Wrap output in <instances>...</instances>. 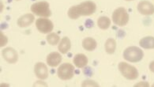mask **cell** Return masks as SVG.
<instances>
[{"instance_id": "6da1fadb", "label": "cell", "mask_w": 154, "mask_h": 87, "mask_svg": "<svg viewBox=\"0 0 154 87\" xmlns=\"http://www.w3.org/2000/svg\"><path fill=\"white\" fill-rule=\"evenodd\" d=\"M97 5L92 1H85L79 5L71 7L68 11V16L71 19H78L81 16H89L96 12Z\"/></svg>"}, {"instance_id": "7a4b0ae2", "label": "cell", "mask_w": 154, "mask_h": 87, "mask_svg": "<svg viewBox=\"0 0 154 87\" xmlns=\"http://www.w3.org/2000/svg\"><path fill=\"white\" fill-rule=\"evenodd\" d=\"M144 57V52L140 48L131 46L126 48L123 51V58L131 63H137Z\"/></svg>"}, {"instance_id": "3957f363", "label": "cell", "mask_w": 154, "mask_h": 87, "mask_svg": "<svg viewBox=\"0 0 154 87\" xmlns=\"http://www.w3.org/2000/svg\"><path fill=\"white\" fill-rule=\"evenodd\" d=\"M119 70L122 74V76L129 80H134V79L138 78V71L137 68L135 67L130 65V64L125 63V62H121L119 64L118 66Z\"/></svg>"}, {"instance_id": "277c9868", "label": "cell", "mask_w": 154, "mask_h": 87, "mask_svg": "<svg viewBox=\"0 0 154 87\" xmlns=\"http://www.w3.org/2000/svg\"><path fill=\"white\" fill-rule=\"evenodd\" d=\"M49 7L50 6L48 2H45V1L37 2L31 6V11L34 14L37 15L39 17H48L51 15Z\"/></svg>"}, {"instance_id": "5b68a950", "label": "cell", "mask_w": 154, "mask_h": 87, "mask_svg": "<svg viewBox=\"0 0 154 87\" xmlns=\"http://www.w3.org/2000/svg\"><path fill=\"white\" fill-rule=\"evenodd\" d=\"M112 21L115 25L119 26H125L129 21V14L124 7L115 10L112 14Z\"/></svg>"}, {"instance_id": "8992f818", "label": "cell", "mask_w": 154, "mask_h": 87, "mask_svg": "<svg viewBox=\"0 0 154 87\" xmlns=\"http://www.w3.org/2000/svg\"><path fill=\"white\" fill-rule=\"evenodd\" d=\"M74 67L71 64H61L57 70V75L62 80H70L74 75Z\"/></svg>"}, {"instance_id": "52a82bcc", "label": "cell", "mask_w": 154, "mask_h": 87, "mask_svg": "<svg viewBox=\"0 0 154 87\" xmlns=\"http://www.w3.org/2000/svg\"><path fill=\"white\" fill-rule=\"evenodd\" d=\"M36 29L41 33H50L54 29V25L51 20L48 18H38L36 21Z\"/></svg>"}, {"instance_id": "ba28073f", "label": "cell", "mask_w": 154, "mask_h": 87, "mask_svg": "<svg viewBox=\"0 0 154 87\" xmlns=\"http://www.w3.org/2000/svg\"><path fill=\"white\" fill-rule=\"evenodd\" d=\"M2 57L9 64H15L18 60V54L13 48H6L2 51Z\"/></svg>"}, {"instance_id": "9c48e42d", "label": "cell", "mask_w": 154, "mask_h": 87, "mask_svg": "<svg viewBox=\"0 0 154 87\" xmlns=\"http://www.w3.org/2000/svg\"><path fill=\"white\" fill-rule=\"evenodd\" d=\"M137 11L139 13L143 15H152L154 14V6L152 3H151L149 1H141L137 5Z\"/></svg>"}, {"instance_id": "30bf717a", "label": "cell", "mask_w": 154, "mask_h": 87, "mask_svg": "<svg viewBox=\"0 0 154 87\" xmlns=\"http://www.w3.org/2000/svg\"><path fill=\"white\" fill-rule=\"evenodd\" d=\"M34 73L40 79H46L48 77V69L44 63H36L34 66Z\"/></svg>"}, {"instance_id": "8fae6325", "label": "cell", "mask_w": 154, "mask_h": 87, "mask_svg": "<svg viewBox=\"0 0 154 87\" xmlns=\"http://www.w3.org/2000/svg\"><path fill=\"white\" fill-rule=\"evenodd\" d=\"M47 64L51 67H57L62 61V55L57 52V51H53L49 53L47 56Z\"/></svg>"}, {"instance_id": "7c38bea8", "label": "cell", "mask_w": 154, "mask_h": 87, "mask_svg": "<svg viewBox=\"0 0 154 87\" xmlns=\"http://www.w3.org/2000/svg\"><path fill=\"white\" fill-rule=\"evenodd\" d=\"M34 15L32 14H26L22 15L17 20V26L21 28H26L32 25L34 21Z\"/></svg>"}, {"instance_id": "4fadbf2b", "label": "cell", "mask_w": 154, "mask_h": 87, "mask_svg": "<svg viewBox=\"0 0 154 87\" xmlns=\"http://www.w3.org/2000/svg\"><path fill=\"white\" fill-rule=\"evenodd\" d=\"M70 48H71L70 40L67 36H64L63 38H62V40H60L59 46H58L59 52H61L62 54H66L70 51Z\"/></svg>"}, {"instance_id": "5bb4252c", "label": "cell", "mask_w": 154, "mask_h": 87, "mask_svg": "<svg viewBox=\"0 0 154 87\" xmlns=\"http://www.w3.org/2000/svg\"><path fill=\"white\" fill-rule=\"evenodd\" d=\"M74 65L78 68H83L88 64V58L84 54H77L73 60Z\"/></svg>"}, {"instance_id": "9a60e30c", "label": "cell", "mask_w": 154, "mask_h": 87, "mask_svg": "<svg viewBox=\"0 0 154 87\" xmlns=\"http://www.w3.org/2000/svg\"><path fill=\"white\" fill-rule=\"evenodd\" d=\"M97 46V43L92 37H86L82 40V47L88 51H94Z\"/></svg>"}, {"instance_id": "2e32d148", "label": "cell", "mask_w": 154, "mask_h": 87, "mask_svg": "<svg viewBox=\"0 0 154 87\" xmlns=\"http://www.w3.org/2000/svg\"><path fill=\"white\" fill-rule=\"evenodd\" d=\"M139 45L141 48L145 49L154 48V37L153 36H145L139 41Z\"/></svg>"}, {"instance_id": "e0dca14e", "label": "cell", "mask_w": 154, "mask_h": 87, "mask_svg": "<svg viewBox=\"0 0 154 87\" xmlns=\"http://www.w3.org/2000/svg\"><path fill=\"white\" fill-rule=\"evenodd\" d=\"M97 26L100 29L103 30H108L111 26V20L109 17H106V16H101L97 20Z\"/></svg>"}, {"instance_id": "ac0fdd59", "label": "cell", "mask_w": 154, "mask_h": 87, "mask_svg": "<svg viewBox=\"0 0 154 87\" xmlns=\"http://www.w3.org/2000/svg\"><path fill=\"white\" fill-rule=\"evenodd\" d=\"M104 48L107 53L113 54L116 51V41L115 39L109 38L106 40L105 45H104Z\"/></svg>"}, {"instance_id": "d6986e66", "label": "cell", "mask_w": 154, "mask_h": 87, "mask_svg": "<svg viewBox=\"0 0 154 87\" xmlns=\"http://www.w3.org/2000/svg\"><path fill=\"white\" fill-rule=\"evenodd\" d=\"M47 41L50 45L55 46L59 43V36L55 33H50L47 36Z\"/></svg>"}, {"instance_id": "ffe728a7", "label": "cell", "mask_w": 154, "mask_h": 87, "mask_svg": "<svg viewBox=\"0 0 154 87\" xmlns=\"http://www.w3.org/2000/svg\"><path fill=\"white\" fill-rule=\"evenodd\" d=\"M82 85V86H99V85H98L96 82L92 80L84 81Z\"/></svg>"}, {"instance_id": "44dd1931", "label": "cell", "mask_w": 154, "mask_h": 87, "mask_svg": "<svg viewBox=\"0 0 154 87\" xmlns=\"http://www.w3.org/2000/svg\"><path fill=\"white\" fill-rule=\"evenodd\" d=\"M0 36H1V42H0V46L1 47H3V46H5V45H7V41H8V40H7V37L6 36H5L4 34L2 33V32L0 33Z\"/></svg>"}, {"instance_id": "7402d4cb", "label": "cell", "mask_w": 154, "mask_h": 87, "mask_svg": "<svg viewBox=\"0 0 154 87\" xmlns=\"http://www.w3.org/2000/svg\"><path fill=\"white\" fill-rule=\"evenodd\" d=\"M149 68L151 72L154 73V61H152L149 64Z\"/></svg>"}, {"instance_id": "603a6c76", "label": "cell", "mask_w": 154, "mask_h": 87, "mask_svg": "<svg viewBox=\"0 0 154 87\" xmlns=\"http://www.w3.org/2000/svg\"><path fill=\"white\" fill-rule=\"evenodd\" d=\"M126 1H133V0H126Z\"/></svg>"}, {"instance_id": "cb8c5ba5", "label": "cell", "mask_w": 154, "mask_h": 87, "mask_svg": "<svg viewBox=\"0 0 154 87\" xmlns=\"http://www.w3.org/2000/svg\"><path fill=\"white\" fill-rule=\"evenodd\" d=\"M16 1H19V0H16Z\"/></svg>"}]
</instances>
